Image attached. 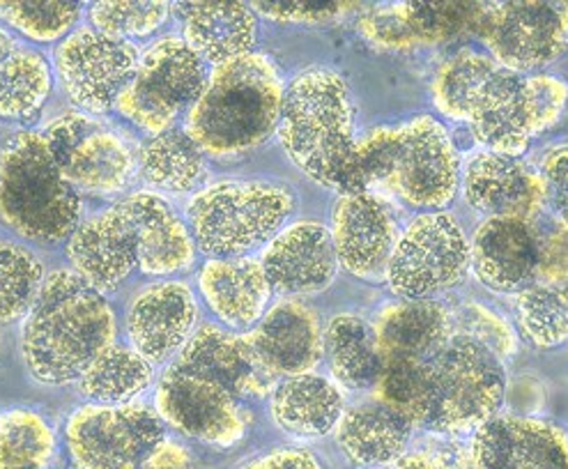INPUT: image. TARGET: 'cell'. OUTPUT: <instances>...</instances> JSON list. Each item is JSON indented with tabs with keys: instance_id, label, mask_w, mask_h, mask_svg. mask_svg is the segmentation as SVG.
<instances>
[{
	"instance_id": "obj_1",
	"label": "cell",
	"mask_w": 568,
	"mask_h": 469,
	"mask_svg": "<svg viewBox=\"0 0 568 469\" xmlns=\"http://www.w3.org/2000/svg\"><path fill=\"white\" fill-rule=\"evenodd\" d=\"M115 334L118 320L106 297L72 269H55L23 318L21 357L36 383L68 387L113 346Z\"/></svg>"
},
{
	"instance_id": "obj_2",
	"label": "cell",
	"mask_w": 568,
	"mask_h": 469,
	"mask_svg": "<svg viewBox=\"0 0 568 469\" xmlns=\"http://www.w3.org/2000/svg\"><path fill=\"white\" fill-rule=\"evenodd\" d=\"M288 160L341 196L364 194L355 164V106L348 83L327 68L297 74L283 92L276 128Z\"/></svg>"
},
{
	"instance_id": "obj_3",
	"label": "cell",
	"mask_w": 568,
	"mask_h": 469,
	"mask_svg": "<svg viewBox=\"0 0 568 469\" xmlns=\"http://www.w3.org/2000/svg\"><path fill=\"white\" fill-rule=\"evenodd\" d=\"M286 83L265 53H248L212 68L199 102L184 115V132L216 162L258 150L278 128Z\"/></svg>"
},
{
	"instance_id": "obj_4",
	"label": "cell",
	"mask_w": 568,
	"mask_h": 469,
	"mask_svg": "<svg viewBox=\"0 0 568 469\" xmlns=\"http://www.w3.org/2000/svg\"><path fill=\"white\" fill-rule=\"evenodd\" d=\"M355 164L366 192L383 186L417 210L442 212L460 182L449 132L430 115L371 132L355 145Z\"/></svg>"
},
{
	"instance_id": "obj_5",
	"label": "cell",
	"mask_w": 568,
	"mask_h": 469,
	"mask_svg": "<svg viewBox=\"0 0 568 469\" xmlns=\"http://www.w3.org/2000/svg\"><path fill=\"white\" fill-rule=\"evenodd\" d=\"M0 222L38 244L70 239L81 224V194L62 177L42 132H19L0 150Z\"/></svg>"
},
{
	"instance_id": "obj_6",
	"label": "cell",
	"mask_w": 568,
	"mask_h": 469,
	"mask_svg": "<svg viewBox=\"0 0 568 469\" xmlns=\"http://www.w3.org/2000/svg\"><path fill=\"white\" fill-rule=\"evenodd\" d=\"M293 194L261 180H224L203 186L184 210L199 254L207 261L246 258L265 248L293 214Z\"/></svg>"
},
{
	"instance_id": "obj_7",
	"label": "cell",
	"mask_w": 568,
	"mask_h": 469,
	"mask_svg": "<svg viewBox=\"0 0 568 469\" xmlns=\"http://www.w3.org/2000/svg\"><path fill=\"white\" fill-rule=\"evenodd\" d=\"M205 62L180 35L156 38L141 51L136 72L115 102L120 118L156 136L175 128L207 83Z\"/></svg>"
},
{
	"instance_id": "obj_8",
	"label": "cell",
	"mask_w": 568,
	"mask_h": 469,
	"mask_svg": "<svg viewBox=\"0 0 568 469\" xmlns=\"http://www.w3.org/2000/svg\"><path fill=\"white\" fill-rule=\"evenodd\" d=\"M435 378V417L428 430L439 435H475L481 426L499 415L507 394V373L481 343L471 340L454 329L433 359Z\"/></svg>"
},
{
	"instance_id": "obj_9",
	"label": "cell",
	"mask_w": 568,
	"mask_h": 469,
	"mask_svg": "<svg viewBox=\"0 0 568 469\" xmlns=\"http://www.w3.org/2000/svg\"><path fill=\"white\" fill-rule=\"evenodd\" d=\"M53 160L74 190L85 196H120L134 184L139 152L132 141L100 118L68 111L42 130Z\"/></svg>"
},
{
	"instance_id": "obj_10",
	"label": "cell",
	"mask_w": 568,
	"mask_h": 469,
	"mask_svg": "<svg viewBox=\"0 0 568 469\" xmlns=\"http://www.w3.org/2000/svg\"><path fill=\"white\" fill-rule=\"evenodd\" d=\"M166 437V424L145 402H85L65 424L74 469H139Z\"/></svg>"
},
{
	"instance_id": "obj_11",
	"label": "cell",
	"mask_w": 568,
	"mask_h": 469,
	"mask_svg": "<svg viewBox=\"0 0 568 469\" xmlns=\"http://www.w3.org/2000/svg\"><path fill=\"white\" fill-rule=\"evenodd\" d=\"M469 269V242L447 212H426L400 233L385 278L400 299H433Z\"/></svg>"
},
{
	"instance_id": "obj_12",
	"label": "cell",
	"mask_w": 568,
	"mask_h": 469,
	"mask_svg": "<svg viewBox=\"0 0 568 469\" xmlns=\"http://www.w3.org/2000/svg\"><path fill=\"white\" fill-rule=\"evenodd\" d=\"M141 51L134 42L109 38L90 26L58 42L55 77L79 111L102 118L115 111L122 90L132 81Z\"/></svg>"
},
{
	"instance_id": "obj_13",
	"label": "cell",
	"mask_w": 568,
	"mask_h": 469,
	"mask_svg": "<svg viewBox=\"0 0 568 469\" xmlns=\"http://www.w3.org/2000/svg\"><path fill=\"white\" fill-rule=\"evenodd\" d=\"M154 412L180 435L221 449L235 447L251 426L237 396L175 361L154 389Z\"/></svg>"
},
{
	"instance_id": "obj_14",
	"label": "cell",
	"mask_w": 568,
	"mask_h": 469,
	"mask_svg": "<svg viewBox=\"0 0 568 469\" xmlns=\"http://www.w3.org/2000/svg\"><path fill=\"white\" fill-rule=\"evenodd\" d=\"M477 30L501 70L544 68L568 47V0L486 3Z\"/></svg>"
},
{
	"instance_id": "obj_15",
	"label": "cell",
	"mask_w": 568,
	"mask_h": 469,
	"mask_svg": "<svg viewBox=\"0 0 568 469\" xmlns=\"http://www.w3.org/2000/svg\"><path fill=\"white\" fill-rule=\"evenodd\" d=\"M72 272L90 288L115 293L139 269V239L132 214L122 201L85 218L65 246Z\"/></svg>"
},
{
	"instance_id": "obj_16",
	"label": "cell",
	"mask_w": 568,
	"mask_h": 469,
	"mask_svg": "<svg viewBox=\"0 0 568 469\" xmlns=\"http://www.w3.org/2000/svg\"><path fill=\"white\" fill-rule=\"evenodd\" d=\"M199 304L184 281L164 278L150 284L130 304L128 340L152 366L180 355L199 329Z\"/></svg>"
},
{
	"instance_id": "obj_17",
	"label": "cell",
	"mask_w": 568,
	"mask_h": 469,
	"mask_svg": "<svg viewBox=\"0 0 568 469\" xmlns=\"http://www.w3.org/2000/svg\"><path fill=\"white\" fill-rule=\"evenodd\" d=\"M261 265L272 293L286 299L327 290L341 267L332 233L318 222H297L283 228L263 248Z\"/></svg>"
},
{
	"instance_id": "obj_18",
	"label": "cell",
	"mask_w": 568,
	"mask_h": 469,
	"mask_svg": "<svg viewBox=\"0 0 568 469\" xmlns=\"http://www.w3.org/2000/svg\"><path fill=\"white\" fill-rule=\"evenodd\" d=\"M329 233L338 265L366 281L385 276L400 237L392 210L373 192L341 196L332 214Z\"/></svg>"
},
{
	"instance_id": "obj_19",
	"label": "cell",
	"mask_w": 568,
	"mask_h": 469,
	"mask_svg": "<svg viewBox=\"0 0 568 469\" xmlns=\"http://www.w3.org/2000/svg\"><path fill=\"white\" fill-rule=\"evenodd\" d=\"M475 469H568V435L544 419L495 417L469 442Z\"/></svg>"
},
{
	"instance_id": "obj_20",
	"label": "cell",
	"mask_w": 568,
	"mask_h": 469,
	"mask_svg": "<svg viewBox=\"0 0 568 469\" xmlns=\"http://www.w3.org/2000/svg\"><path fill=\"white\" fill-rule=\"evenodd\" d=\"M175 364L205 375L240 400L270 398L281 383L258 357L248 334H231L216 325H201Z\"/></svg>"
},
{
	"instance_id": "obj_21",
	"label": "cell",
	"mask_w": 568,
	"mask_h": 469,
	"mask_svg": "<svg viewBox=\"0 0 568 469\" xmlns=\"http://www.w3.org/2000/svg\"><path fill=\"white\" fill-rule=\"evenodd\" d=\"M465 198L488 218L534 222L546 205L544 177L518 156L479 152L465 169Z\"/></svg>"
},
{
	"instance_id": "obj_22",
	"label": "cell",
	"mask_w": 568,
	"mask_h": 469,
	"mask_svg": "<svg viewBox=\"0 0 568 469\" xmlns=\"http://www.w3.org/2000/svg\"><path fill=\"white\" fill-rule=\"evenodd\" d=\"M469 267L497 293H520L539 278V231L523 218H486L469 242Z\"/></svg>"
},
{
	"instance_id": "obj_23",
	"label": "cell",
	"mask_w": 568,
	"mask_h": 469,
	"mask_svg": "<svg viewBox=\"0 0 568 469\" xmlns=\"http://www.w3.org/2000/svg\"><path fill=\"white\" fill-rule=\"evenodd\" d=\"M248 338L278 380L313 373L325 357V329L318 313L300 299H281L270 306Z\"/></svg>"
},
{
	"instance_id": "obj_24",
	"label": "cell",
	"mask_w": 568,
	"mask_h": 469,
	"mask_svg": "<svg viewBox=\"0 0 568 469\" xmlns=\"http://www.w3.org/2000/svg\"><path fill=\"white\" fill-rule=\"evenodd\" d=\"M122 203L136 228L141 274L164 281L196 265L199 248L192 231L162 194L134 192Z\"/></svg>"
},
{
	"instance_id": "obj_25",
	"label": "cell",
	"mask_w": 568,
	"mask_h": 469,
	"mask_svg": "<svg viewBox=\"0 0 568 469\" xmlns=\"http://www.w3.org/2000/svg\"><path fill=\"white\" fill-rule=\"evenodd\" d=\"M373 334L385 364L430 361L454 336V316L435 299H400L377 313Z\"/></svg>"
},
{
	"instance_id": "obj_26",
	"label": "cell",
	"mask_w": 568,
	"mask_h": 469,
	"mask_svg": "<svg viewBox=\"0 0 568 469\" xmlns=\"http://www.w3.org/2000/svg\"><path fill=\"white\" fill-rule=\"evenodd\" d=\"M199 290L214 318L231 329L258 325L272 299L267 274L254 256L207 261L199 272Z\"/></svg>"
},
{
	"instance_id": "obj_27",
	"label": "cell",
	"mask_w": 568,
	"mask_h": 469,
	"mask_svg": "<svg viewBox=\"0 0 568 469\" xmlns=\"http://www.w3.org/2000/svg\"><path fill=\"white\" fill-rule=\"evenodd\" d=\"M182 10V40L212 68L254 53L258 14L246 3H173Z\"/></svg>"
},
{
	"instance_id": "obj_28",
	"label": "cell",
	"mask_w": 568,
	"mask_h": 469,
	"mask_svg": "<svg viewBox=\"0 0 568 469\" xmlns=\"http://www.w3.org/2000/svg\"><path fill=\"white\" fill-rule=\"evenodd\" d=\"M467 122L486 152L520 160L531 141L525 79L499 68L479 92Z\"/></svg>"
},
{
	"instance_id": "obj_29",
	"label": "cell",
	"mask_w": 568,
	"mask_h": 469,
	"mask_svg": "<svg viewBox=\"0 0 568 469\" xmlns=\"http://www.w3.org/2000/svg\"><path fill=\"white\" fill-rule=\"evenodd\" d=\"M345 412V396L334 380L315 373L283 378L270 396L274 424L297 440H321L336 430Z\"/></svg>"
},
{
	"instance_id": "obj_30",
	"label": "cell",
	"mask_w": 568,
	"mask_h": 469,
	"mask_svg": "<svg viewBox=\"0 0 568 469\" xmlns=\"http://www.w3.org/2000/svg\"><path fill=\"white\" fill-rule=\"evenodd\" d=\"M415 426L383 400H366L345 410L336 426V442L343 456L364 469H377L400 458Z\"/></svg>"
},
{
	"instance_id": "obj_31",
	"label": "cell",
	"mask_w": 568,
	"mask_h": 469,
	"mask_svg": "<svg viewBox=\"0 0 568 469\" xmlns=\"http://www.w3.org/2000/svg\"><path fill=\"white\" fill-rule=\"evenodd\" d=\"M325 355L332 378L351 391L375 389L385 370V359L377 350L373 325L353 313H341L325 329Z\"/></svg>"
},
{
	"instance_id": "obj_32",
	"label": "cell",
	"mask_w": 568,
	"mask_h": 469,
	"mask_svg": "<svg viewBox=\"0 0 568 469\" xmlns=\"http://www.w3.org/2000/svg\"><path fill=\"white\" fill-rule=\"evenodd\" d=\"M139 171L156 192L196 194L207 180V156L184 128H173L141 147Z\"/></svg>"
},
{
	"instance_id": "obj_33",
	"label": "cell",
	"mask_w": 568,
	"mask_h": 469,
	"mask_svg": "<svg viewBox=\"0 0 568 469\" xmlns=\"http://www.w3.org/2000/svg\"><path fill=\"white\" fill-rule=\"evenodd\" d=\"M53 90L49 60L33 47L17 44L0 60V120L33 122Z\"/></svg>"
},
{
	"instance_id": "obj_34",
	"label": "cell",
	"mask_w": 568,
	"mask_h": 469,
	"mask_svg": "<svg viewBox=\"0 0 568 469\" xmlns=\"http://www.w3.org/2000/svg\"><path fill=\"white\" fill-rule=\"evenodd\" d=\"M154 366L143 359L134 348L113 343L98 355L77 383V391L98 405H124L152 385Z\"/></svg>"
},
{
	"instance_id": "obj_35",
	"label": "cell",
	"mask_w": 568,
	"mask_h": 469,
	"mask_svg": "<svg viewBox=\"0 0 568 469\" xmlns=\"http://www.w3.org/2000/svg\"><path fill=\"white\" fill-rule=\"evenodd\" d=\"M499 70L497 62L484 53L463 49L439 65L433 79V102L439 113L467 122L479 92Z\"/></svg>"
},
{
	"instance_id": "obj_36",
	"label": "cell",
	"mask_w": 568,
	"mask_h": 469,
	"mask_svg": "<svg viewBox=\"0 0 568 469\" xmlns=\"http://www.w3.org/2000/svg\"><path fill=\"white\" fill-rule=\"evenodd\" d=\"M375 394L415 428H430L437 402L430 361H387Z\"/></svg>"
},
{
	"instance_id": "obj_37",
	"label": "cell",
	"mask_w": 568,
	"mask_h": 469,
	"mask_svg": "<svg viewBox=\"0 0 568 469\" xmlns=\"http://www.w3.org/2000/svg\"><path fill=\"white\" fill-rule=\"evenodd\" d=\"M55 437L33 410L0 415V469H51Z\"/></svg>"
},
{
	"instance_id": "obj_38",
	"label": "cell",
	"mask_w": 568,
	"mask_h": 469,
	"mask_svg": "<svg viewBox=\"0 0 568 469\" xmlns=\"http://www.w3.org/2000/svg\"><path fill=\"white\" fill-rule=\"evenodd\" d=\"M518 316L525 336L539 348L568 340V281L531 284L518 293Z\"/></svg>"
},
{
	"instance_id": "obj_39",
	"label": "cell",
	"mask_w": 568,
	"mask_h": 469,
	"mask_svg": "<svg viewBox=\"0 0 568 469\" xmlns=\"http://www.w3.org/2000/svg\"><path fill=\"white\" fill-rule=\"evenodd\" d=\"M44 278L42 261L28 246L0 242V325L26 318Z\"/></svg>"
},
{
	"instance_id": "obj_40",
	"label": "cell",
	"mask_w": 568,
	"mask_h": 469,
	"mask_svg": "<svg viewBox=\"0 0 568 469\" xmlns=\"http://www.w3.org/2000/svg\"><path fill=\"white\" fill-rule=\"evenodd\" d=\"M171 3L164 0H124V3H111V0H100L92 3L88 10L90 28L115 40H145L162 30L171 17Z\"/></svg>"
},
{
	"instance_id": "obj_41",
	"label": "cell",
	"mask_w": 568,
	"mask_h": 469,
	"mask_svg": "<svg viewBox=\"0 0 568 469\" xmlns=\"http://www.w3.org/2000/svg\"><path fill=\"white\" fill-rule=\"evenodd\" d=\"M77 3H0V21L30 42H62L77 30Z\"/></svg>"
},
{
	"instance_id": "obj_42",
	"label": "cell",
	"mask_w": 568,
	"mask_h": 469,
	"mask_svg": "<svg viewBox=\"0 0 568 469\" xmlns=\"http://www.w3.org/2000/svg\"><path fill=\"white\" fill-rule=\"evenodd\" d=\"M403 8L422 47L477 30L486 14V3H403Z\"/></svg>"
},
{
	"instance_id": "obj_43",
	"label": "cell",
	"mask_w": 568,
	"mask_h": 469,
	"mask_svg": "<svg viewBox=\"0 0 568 469\" xmlns=\"http://www.w3.org/2000/svg\"><path fill=\"white\" fill-rule=\"evenodd\" d=\"M452 316H454V329L458 334L481 343V346L490 350L497 359L509 361L516 355L518 338L514 327L488 306L469 302V304H463L456 313H452Z\"/></svg>"
},
{
	"instance_id": "obj_44",
	"label": "cell",
	"mask_w": 568,
	"mask_h": 469,
	"mask_svg": "<svg viewBox=\"0 0 568 469\" xmlns=\"http://www.w3.org/2000/svg\"><path fill=\"white\" fill-rule=\"evenodd\" d=\"M362 35L375 47L385 51H413L422 47L413 23H409L403 3L377 8L362 17Z\"/></svg>"
},
{
	"instance_id": "obj_45",
	"label": "cell",
	"mask_w": 568,
	"mask_h": 469,
	"mask_svg": "<svg viewBox=\"0 0 568 469\" xmlns=\"http://www.w3.org/2000/svg\"><path fill=\"white\" fill-rule=\"evenodd\" d=\"M525 100L531 136L544 134L555 128L568 106V83L548 74L529 77L525 79Z\"/></svg>"
},
{
	"instance_id": "obj_46",
	"label": "cell",
	"mask_w": 568,
	"mask_h": 469,
	"mask_svg": "<svg viewBox=\"0 0 568 469\" xmlns=\"http://www.w3.org/2000/svg\"><path fill=\"white\" fill-rule=\"evenodd\" d=\"M539 231V278L536 284L568 281V224L559 216L534 218Z\"/></svg>"
},
{
	"instance_id": "obj_47",
	"label": "cell",
	"mask_w": 568,
	"mask_h": 469,
	"mask_svg": "<svg viewBox=\"0 0 568 469\" xmlns=\"http://www.w3.org/2000/svg\"><path fill=\"white\" fill-rule=\"evenodd\" d=\"M355 3H254L251 10L278 23H327L355 10Z\"/></svg>"
},
{
	"instance_id": "obj_48",
	"label": "cell",
	"mask_w": 568,
	"mask_h": 469,
	"mask_svg": "<svg viewBox=\"0 0 568 469\" xmlns=\"http://www.w3.org/2000/svg\"><path fill=\"white\" fill-rule=\"evenodd\" d=\"M377 469H475V467H471L469 451H463L456 445H437L430 449H417L413 453H403L394 462Z\"/></svg>"
},
{
	"instance_id": "obj_49",
	"label": "cell",
	"mask_w": 568,
	"mask_h": 469,
	"mask_svg": "<svg viewBox=\"0 0 568 469\" xmlns=\"http://www.w3.org/2000/svg\"><path fill=\"white\" fill-rule=\"evenodd\" d=\"M546 198L552 203L559 218L568 224V145L555 147L544 156Z\"/></svg>"
},
{
	"instance_id": "obj_50",
	"label": "cell",
	"mask_w": 568,
	"mask_h": 469,
	"mask_svg": "<svg viewBox=\"0 0 568 469\" xmlns=\"http://www.w3.org/2000/svg\"><path fill=\"white\" fill-rule=\"evenodd\" d=\"M240 469H325L321 458L311 453L308 449L297 447H283L272 449L254 460H248Z\"/></svg>"
},
{
	"instance_id": "obj_51",
	"label": "cell",
	"mask_w": 568,
	"mask_h": 469,
	"mask_svg": "<svg viewBox=\"0 0 568 469\" xmlns=\"http://www.w3.org/2000/svg\"><path fill=\"white\" fill-rule=\"evenodd\" d=\"M139 469H196V460L180 440L164 437L139 465Z\"/></svg>"
},
{
	"instance_id": "obj_52",
	"label": "cell",
	"mask_w": 568,
	"mask_h": 469,
	"mask_svg": "<svg viewBox=\"0 0 568 469\" xmlns=\"http://www.w3.org/2000/svg\"><path fill=\"white\" fill-rule=\"evenodd\" d=\"M14 47H17V40L8 33L6 28H0V60H6Z\"/></svg>"
}]
</instances>
